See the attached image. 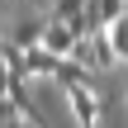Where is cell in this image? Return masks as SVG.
<instances>
[{"mask_svg":"<svg viewBox=\"0 0 128 128\" xmlns=\"http://www.w3.org/2000/svg\"><path fill=\"white\" fill-rule=\"evenodd\" d=\"M81 38L71 33V24H62V19H48V33H43V48L48 52H57V57H71V48H76Z\"/></svg>","mask_w":128,"mask_h":128,"instance_id":"2","label":"cell"},{"mask_svg":"<svg viewBox=\"0 0 128 128\" xmlns=\"http://www.w3.org/2000/svg\"><path fill=\"white\" fill-rule=\"evenodd\" d=\"M90 10V0H52V10H48V19H62V24H71L76 14H86Z\"/></svg>","mask_w":128,"mask_h":128,"instance_id":"8","label":"cell"},{"mask_svg":"<svg viewBox=\"0 0 128 128\" xmlns=\"http://www.w3.org/2000/svg\"><path fill=\"white\" fill-rule=\"evenodd\" d=\"M43 33H48V19H19V24L10 28V43H19V48L28 52V48L43 43Z\"/></svg>","mask_w":128,"mask_h":128,"instance_id":"3","label":"cell"},{"mask_svg":"<svg viewBox=\"0 0 128 128\" xmlns=\"http://www.w3.org/2000/svg\"><path fill=\"white\" fill-rule=\"evenodd\" d=\"M0 66H5V38H0Z\"/></svg>","mask_w":128,"mask_h":128,"instance_id":"11","label":"cell"},{"mask_svg":"<svg viewBox=\"0 0 128 128\" xmlns=\"http://www.w3.org/2000/svg\"><path fill=\"white\" fill-rule=\"evenodd\" d=\"M109 43H114L119 62H128V14H119V19L109 24Z\"/></svg>","mask_w":128,"mask_h":128,"instance_id":"9","label":"cell"},{"mask_svg":"<svg viewBox=\"0 0 128 128\" xmlns=\"http://www.w3.org/2000/svg\"><path fill=\"white\" fill-rule=\"evenodd\" d=\"M0 100H10V66H0Z\"/></svg>","mask_w":128,"mask_h":128,"instance_id":"10","label":"cell"},{"mask_svg":"<svg viewBox=\"0 0 128 128\" xmlns=\"http://www.w3.org/2000/svg\"><path fill=\"white\" fill-rule=\"evenodd\" d=\"M90 19H95V28H109L119 14H128V0H90V10H86Z\"/></svg>","mask_w":128,"mask_h":128,"instance_id":"5","label":"cell"},{"mask_svg":"<svg viewBox=\"0 0 128 128\" xmlns=\"http://www.w3.org/2000/svg\"><path fill=\"white\" fill-rule=\"evenodd\" d=\"M62 90H71V86H86L90 81V66H81V62H71V57H62V66H57V76H52Z\"/></svg>","mask_w":128,"mask_h":128,"instance_id":"7","label":"cell"},{"mask_svg":"<svg viewBox=\"0 0 128 128\" xmlns=\"http://www.w3.org/2000/svg\"><path fill=\"white\" fill-rule=\"evenodd\" d=\"M62 95H66V109H71L76 128H95L100 124V95H95L90 81H86V86H71V90H62Z\"/></svg>","mask_w":128,"mask_h":128,"instance_id":"1","label":"cell"},{"mask_svg":"<svg viewBox=\"0 0 128 128\" xmlns=\"http://www.w3.org/2000/svg\"><path fill=\"white\" fill-rule=\"evenodd\" d=\"M90 52H95V71H104V66H114V62H119V52H114V43H109V28L90 33Z\"/></svg>","mask_w":128,"mask_h":128,"instance_id":"6","label":"cell"},{"mask_svg":"<svg viewBox=\"0 0 128 128\" xmlns=\"http://www.w3.org/2000/svg\"><path fill=\"white\" fill-rule=\"evenodd\" d=\"M24 57H28V76H48V81H52V76H57V66H62V57H57V52H48L43 43H38V48H28Z\"/></svg>","mask_w":128,"mask_h":128,"instance_id":"4","label":"cell"}]
</instances>
